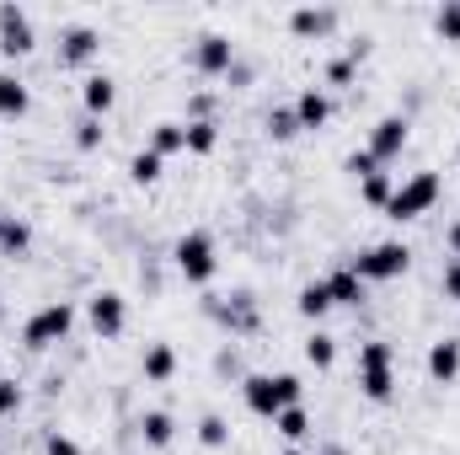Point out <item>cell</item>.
<instances>
[{
    "label": "cell",
    "instance_id": "e575fe53",
    "mask_svg": "<svg viewBox=\"0 0 460 455\" xmlns=\"http://www.w3.org/2000/svg\"><path fill=\"white\" fill-rule=\"evenodd\" d=\"M215 103H220L215 92H193V97H188V123H209V118H215Z\"/></svg>",
    "mask_w": 460,
    "mask_h": 455
},
{
    "label": "cell",
    "instance_id": "4dcf8cb0",
    "mask_svg": "<svg viewBox=\"0 0 460 455\" xmlns=\"http://www.w3.org/2000/svg\"><path fill=\"white\" fill-rule=\"evenodd\" d=\"M102 139H108V123L102 118H92V113L75 118V150H97Z\"/></svg>",
    "mask_w": 460,
    "mask_h": 455
},
{
    "label": "cell",
    "instance_id": "f35d334b",
    "mask_svg": "<svg viewBox=\"0 0 460 455\" xmlns=\"http://www.w3.org/2000/svg\"><path fill=\"white\" fill-rule=\"evenodd\" d=\"M445 246L456 252V263H460V220H450V230H445Z\"/></svg>",
    "mask_w": 460,
    "mask_h": 455
},
{
    "label": "cell",
    "instance_id": "d6986e66",
    "mask_svg": "<svg viewBox=\"0 0 460 455\" xmlns=\"http://www.w3.org/2000/svg\"><path fill=\"white\" fill-rule=\"evenodd\" d=\"M139 370H145L150 386H166V380L177 375V348H172V343H150L145 359H139Z\"/></svg>",
    "mask_w": 460,
    "mask_h": 455
},
{
    "label": "cell",
    "instance_id": "4fadbf2b",
    "mask_svg": "<svg viewBox=\"0 0 460 455\" xmlns=\"http://www.w3.org/2000/svg\"><path fill=\"white\" fill-rule=\"evenodd\" d=\"M338 22H343V11L338 5H300V11H289V32L295 38H327V32H338Z\"/></svg>",
    "mask_w": 460,
    "mask_h": 455
},
{
    "label": "cell",
    "instance_id": "836d02e7",
    "mask_svg": "<svg viewBox=\"0 0 460 455\" xmlns=\"http://www.w3.org/2000/svg\"><path fill=\"white\" fill-rule=\"evenodd\" d=\"M22 402H27V391H22V380H11V375H0V418H16V413H22Z\"/></svg>",
    "mask_w": 460,
    "mask_h": 455
},
{
    "label": "cell",
    "instance_id": "d4e9b609",
    "mask_svg": "<svg viewBox=\"0 0 460 455\" xmlns=\"http://www.w3.org/2000/svg\"><path fill=\"white\" fill-rule=\"evenodd\" d=\"M295 311H300L305 322H322V317L332 311V295H327V284H322V279H316V284H305V290H300V300H295Z\"/></svg>",
    "mask_w": 460,
    "mask_h": 455
},
{
    "label": "cell",
    "instance_id": "7402d4cb",
    "mask_svg": "<svg viewBox=\"0 0 460 455\" xmlns=\"http://www.w3.org/2000/svg\"><path fill=\"white\" fill-rule=\"evenodd\" d=\"M172 434H177V418H172V413L150 407V413L139 418V440H145L150 451H166V445H172Z\"/></svg>",
    "mask_w": 460,
    "mask_h": 455
},
{
    "label": "cell",
    "instance_id": "52a82bcc",
    "mask_svg": "<svg viewBox=\"0 0 460 455\" xmlns=\"http://www.w3.org/2000/svg\"><path fill=\"white\" fill-rule=\"evenodd\" d=\"M32 49H38L32 16H27L16 0H5V5H0V54H5V59H27Z\"/></svg>",
    "mask_w": 460,
    "mask_h": 455
},
{
    "label": "cell",
    "instance_id": "d590c367",
    "mask_svg": "<svg viewBox=\"0 0 460 455\" xmlns=\"http://www.w3.org/2000/svg\"><path fill=\"white\" fill-rule=\"evenodd\" d=\"M43 455H81V445H75L70 434H59V429H49V434H43Z\"/></svg>",
    "mask_w": 460,
    "mask_h": 455
},
{
    "label": "cell",
    "instance_id": "4316f807",
    "mask_svg": "<svg viewBox=\"0 0 460 455\" xmlns=\"http://www.w3.org/2000/svg\"><path fill=\"white\" fill-rule=\"evenodd\" d=\"M128 183H139V188H150V183H161V156H155L150 145L128 156Z\"/></svg>",
    "mask_w": 460,
    "mask_h": 455
},
{
    "label": "cell",
    "instance_id": "d6a6232c",
    "mask_svg": "<svg viewBox=\"0 0 460 455\" xmlns=\"http://www.w3.org/2000/svg\"><path fill=\"white\" fill-rule=\"evenodd\" d=\"M353 76H358V65H353L348 54H338V59L327 65V76H322V81H327V92H348V86H353Z\"/></svg>",
    "mask_w": 460,
    "mask_h": 455
},
{
    "label": "cell",
    "instance_id": "2e32d148",
    "mask_svg": "<svg viewBox=\"0 0 460 455\" xmlns=\"http://www.w3.org/2000/svg\"><path fill=\"white\" fill-rule=\"evenodd\" d=\"M322 284H327V295H332V306H348V311H358V306L369 300V284H364V279H358V273H353L348 263H343V268H332V273H327Z\"/></svg>",
    "mask_w": 460,
    "mask_h": 455
},
{
    "label": "cell",
    "instance_id": "3957f363",
    "mask_svg": "<svg viewBox=\"0 0 460 455\" xmlns=\"http://www.w3.org/2000/svg\"><path fill=\"white\" fill-rule=\"evenodd\" d=\"M439 193H445L439 172H412L407 183H396V193H391V204H385V220H396V226L423 220V215L439 204Z\"/></svg>",
    "mask_w": 460,
    "mask_h": 455
},
{
    "label": "cell",
    "instance_id": "74e56055",
    "mask_svg": "<svg viewBox=\"0 0 460 455\" xmlns=\"http://www.w3.org/2000/svg\"><path fill=\"white\" fill-rule=\"evenodd\" d=\"M439 290H445L450 300H460V263H445V273H439Z\"/></svg>",
    "mask_w": 460,
    "mask_h": 455
},
{
    "label": "cell",
    "instance_id": "9c48e42d",
    "mask_svg": "<svg viewBox=\"0 0 460 455\" xmlns=\"http://www.w3.org/2000/svg\"><path fill=\"white\" fill-rule=\"evenodd\" d=\"M407 139H412V118L407 113H385L375 129H369V145H364V150L385 166V161H396V156L407 150Z\"/></svg>",
    "mask_w": 460,
    "mask_h": 455
},
{
    "label": "cell",
    "instance_id": "7a4b0ae2",
    "mask_svg": "<svg viewBox=\"0 0 460 455\" xmlns=\"http://www.w3.org/2000/svg\"><path fill=\"white\" fill-rule=\"evenodd\" d=\"M358 397L364 402H391L396 397V348L380 338L358 343Z\"/></svg>",
    "mask_w": 460,
    "mask_h": 455
},
{
    "label": "cell",
    "instance_id": "30bf717a",
    "mask_svg": "<svg viewBox=\"0 0 460 455\" xmlns=\"http://www.w3.org/2000/svg\"><path fill=\"white\" fill-rule=\"evenodd\" d=\"M102 54V32L92 27V22H70V27H59V70H70V65H92Z\"/></svg>",
    "mask_w": 460,
    "mask_h": 455
},
{
    "label": "cell",
    "instance_id": "60d3db41",
    "mask_svg": "<svg viewBox=\"0 0 460 455\" xmlns=\"http://www.w3.org/2000/svg\"><path fill=\"white\" fill-rule=\"evenodd\" d=\"M0 375H5V359H0Z\"/></svg>",
    "mask_w": 460,
    "mask_h": 455
},
{
    "label": "cell",
    "instance_id": "cb8c5ba5",
    "mask_svg": "<svg viewBox=\"0 0 460 455\" xmlns=\"http://www.w3.org/2000/svg\"><path fill=\"white\" fill-rule=\"evenodd\" d=\"M391 193H396V177H391V172H369V177L358 183V199H364L369 210H380V215H385Z\"/></svg>",
    "mask_w": 460,
    "mask_h": 455
},
{
    "label": "cell",
    "instance_id": "5b68a950",
    "mask_svg": "<svg viewBox=\"0 0 460 455\" xmlns=\"http://www.w3.org/2000/svg\"><path fill=\"white\" fill-rule=\"evenodd\" d=\"M70 327H75V306H70V300H49L43 311H32V317L22 322V348L43 353V348H54V343L70 338Z\"/></svg>",
    "mask_w": 460,
    "mask_h": 455
},
{
    "label": "cell",
    "instance_id": "9a60e30c",
    "mask_svg": "<svg viewBox=\"0 0 460 455\" xmlns=\"http://www.w3.org/2000/svg\"><path fill=\"white\" fill-rule=\"evenodd\" d=\"M113 103H118V81L108 76V70H92V76L81 81V108H86L92 118H108Z\"/></svg>",
    "mask_w": 460,
    "mask_h": 455
},
{
    "label": "cell",
    "instance_id": "ba28073f",
    "mask_svg": "<svg viewBox=\"0 0 460 455\" xmlns=\"http://www.w3.org/2000/svg\"><path fill=\"white\" fill-rule=\"evenodd\" d=\"M204 311H209V317H220L235 338H246V333H257V327H262V317H257V300H252V295H204Z\"/></svg>",
    "mask_w": 460,
    "mask_h": 455
},
{
    "label": "cell",
    "instance_id": "6da1fadb",
    "mask_svg": "<svg viewBox=\"0 0 460 455\" xmlns=\"http://www.w3.org/2000/svg\"><path fill=\"white\" fill-rule=\"evenodd\" d=\"M300 397H305V386H300V375H289V370H279V375H246L241 380V402L257 413V418H279L284 407H300Z\"/></svg>",
    "mask_w": 460,
    "mask_h": 455
},
{
    "label": "cell",
    "instance_id": "1f68e13d",
    "mask_svg": "<svg viewBox=\"0 0 460 455\" xmlns=\"http://www.w3.org/2000/svg\"><path fill=\"white\" fill-rule=\"evenodd\" d=\"M434 32H439L445 43H460V0H445V5L434 11Z\"/></svg>",
    "mask_w": 460,
    "mask_h": 455
},
{
    "label": "cell",
    "instance_id": "f546056e",
    "mask_svg": "<svg viewBox=\"0 0 460 455\" xmlns=\"http://www.w3.org/2000/svg\"><path fill=\"white\" fill-rule=\"evenodd\" d=\"M182 123H188V118H182ZM215 145H220V123H215V118H209V123H188V150H193V156H209Z\"/></svg>",
    "mask_w": 460,
    "mask_h": 455
},
{
    "label": "cell",
    "instance_id": "8fae6325",
    "mask_svg": "<svg viewBox=\"0 0 460 455\" xmlns=\"http://www.w3.org/2000/svg\"><path fill=\"white\" fill-rule=\"evenodd\" d=\"M86 322H92V333H97V338H118V333H123V322H128L123 295H118V290H97V295L86 300Z\"/></svg>",
    "mask_w": 460,
    "mask_h": 455
},
{
    "label": "cell",
    "instance_id": "f1b7e54d",
    "mask_svg": "<svg viewBox=\"0 0 460 455\" xmlns=\"http://www.w3.org/2000/svg\"><path fill=\"white\" fill-rule=\"evenodd\" d=\"M305 359H311V364H316V370H332V364H338V338H332V333H322V327H316V333H311V338H305Z\"/></svg>",
    "mask_w": 460,
    "mask_h": 455
},
{
    "label": "cell",
    "instance_id": "7c38bea8",
    "mask_svg": "<svg viewBox=\"0 0 460 455\" xmlns=\"http://www.w3.org/2000/svg\"><path fill=\"white\" fill-rule=\"evenodd\" d=\"M230 65H235V43L226 32H204L193 43V70L199 76H230Z\"/></svg>",
    "mask_w": 460,
    "mask_h": 455
},
{
    "label": "cell",
    "instance_id": "603a6c76",
    "mask_svg": "<svg viewBox=\"0 0 460 455\" xmlns=\"http://www.w3.org/2000/svg\"><path fill=\"white\" fill-rule=\"evenodd\" d=\"M27 246H32V226L27 220H16V215H0V257H27Z\"/></svg>",
    "mask_w": 460,
    "mask_h": 455
},
{
    "label": "cell",
    "instance_id": "ffe728a7",
    "mask_svg": "<svg viewBox=\"0 0 460 455\" xmlns=\"http://www.w3.org/2000/svg\"><path fill=\"white\" fill-rule=\"evenodd\" d=\"M311 429H316V424H311L305 402H300V407H284V413L273 418V434H279L284 445H305V440H311Z\"/></svg>",
    "mask_w": 460,
    "mask_h": 455
},
{
    "label": "cell",
    "instance_id": "8992f818",
    "mask_svg": "<svg viewBox=\"0 0 460 455\" xmlns=\"http://www.w3.org/2000/svg\"><path fill=\"white\" fill-rule=\"evenodd\" d=\"M172 268H177L188 284H209L215 268H220V257H215V236H209V230H188V236H177V246H172Z\"/></svg>",
    "mask_w": 460,
    "mask_h": 455
},
{
    "label": "cell",
    "instance_id": "484cf974",
    "mask_svg": "<svg viewBox=\"0 0 460 455\" xmlns=\"http://www.w3.org/2000/svg\"><path fill=\"white\" fill-rule=\"evenodd\" d=\"M262 129H268V139H273V145H289V139L300 134V118H295V108H268Z\"/></svg>",
    "mask_w": 460,
    "mask_h": 455
},
{
    "label": "cell",
    "instance_id": "8d00e7d4",
    "mask_svg": "<svg viewBox=\"0 0 460 455\" xmlns=\"http://www.w3.org/2000/svg\"><path fill=\"white\" fill-rule=\"evenodd\" d=\"M348 172H353V177H358V183H364V177H369V172H385V166H380V161H375V156H369V150H353V156H348Z\"/></svg>",
    "mask_w": 460,
    "mask_h": 455
},
{
    "label": "cell",
    "instance_id": "277c9868",
    "mask_svg": "<svg viewBox=\"0 0 460 455\" xmlns=\"http://www.w3.org/2000/svg\"><path fill=\"white\" fill-rule=\"evenodd\" d=\"M348 268H353L364 284H385V279H402V273L412 268V246H407V241H375V246L353 252Z\"/></svg>",
    "mask_w": 460,
    "mask_h": 455
},
{
    "label": "cell",
    "instance_id": "ab89813d",
    "mask_svg": "<svg viewBox=\"0 0 460 455\" xmlns=\"http://www.w3.org/2000/svg\"><path fill=\"white\" fill-rule=\"evenodd\" d=\"M279 455H311V451L305 445H289V451H279Z\"/></svg>",
    "mask_w": 460,
    "mask_h": 455
},
{
    "label": "cell",
    "instance_id": "44dd1931",
    "mask_svg": "<svg viewBox=\"0 0 460 455\" xmlns=\"http://www.w3.org/2000/svg\"><path fill=\"white\" fill-rule=\"evenodd\" d=\"M150 150L166 161V156H177V150H188V123H177V118H161L155 129H150Z\"/></svg>",
    "mask_w": 460,
    "mask_h": 455
},
{
    "label": "cell",
    "instance_id": "e0dca14e",
    "mask_svg": "<svg viewBox=\"0 0 460 455\" xmlns=\"http://www.w3.org/2000/svg\"><path fill=\"white\" fill-rule=\"evenodd\" d=\"M429 375H434L439 386H456L460 380V338L429 343Z\"/></svg>",
    "mask_w": 460,
    "mask_h": 455
},
{
    "label": "cell",
    "instance_id": "ac0fdd59",
    "mask_svg": "<svg viewBox=\"0 0 460 455\" xmlns=\"http://www.w3.org/2000/svg\"><path fill=\"white\" fill-rule=\"evenodd\" d=\"M32 108V86L16 70H0V118H27Z\"/></svg>",
    "mask_w": 460,
    "mask_h": 455
},
{
    "label": "cell",
    "instance_id": "83f0119b",
    "mask_svg": "<svg viewBox=\"0 0 460 455\" xmlns=\"http://www.w3.org/2000/svg\"><path fill=\"white\" fill-rule=\"evenodd\" d=\"M193 434H199V445H204V451H226V445H230V424L220 418V413H204Z\"/></svg>",
    "mask_w": 460,
    "mask_h": 455
},
{
    "label": "cell",
    "instance_id": "5bb4252c",
    "mask_svg": "<svg viewBox=\"0 0 460 455\" xmlns=\"http://www.w3.org/2000/svg\"><path fill=\"white\" fill-rule=\"evenodd\" d=\"M289 108H295V118H300V134H305V129L316 134V129L332 123V92H327V86H305Z\"/></svg>",
    "mask_w": 460,
    "mask_h": 455
}]
</instances>
